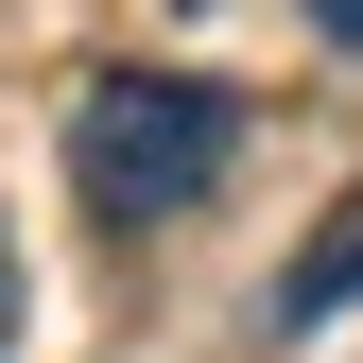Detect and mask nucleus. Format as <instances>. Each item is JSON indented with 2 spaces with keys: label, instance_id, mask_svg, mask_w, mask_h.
Masks as SVG:
<instances>
[{
  "label": "nucleus",
  "instance_id": "obj_1",
  "mask_svg": "<svg viewBox=\"0 0 363 363\" xmlns=\"http://www.w3.org/2000/svg\"><path fill=\"white\" fill-rule=\"evenodd\" d=\"M225 156H242V86H208V69H104V86H86V121H69V191L104 208V225L208 208Z\"/></svg>",
  "mask_w": 363,
  "mask_h": 363
},
{
  "label": "nucleus",
  "instance_id": "obj_2",
  "mask_svg": "<svg viewBox=\"0 0 363 363\" xmlns=\"http://www.w3.org/2000/svg\"><path fill=\"white\" fill-rule=\"evenodd\" d=\"M329 311H363V208H329L294 242V277H277V329H329Z\"/></svg>",
  "mask_w": 363,
  "mask_h": 363
},
{
  "label": "nucleus",
  "instance_id": "obj_3",
  "mask_svg": "<svg viewBox=\"0 0 363 363\" xmlns=\"http://www.w3.org/2000/svg\"><path fill=\"white\" fill-rule=\"evenodd\" d=\"M311 35H329V52H346V69H363V0H311Z\"/></svg>",
  "mask_w": 363,
  "mask_h": 363
},
{
  "label": "nucleus",
  "instance_id": "obj_4",
  "mask_svg": "<svg viewBox=\"0 0 363 363\" xmlns=\"http://www.w3.org/2000/svg\"><path fill=\"white\" fill-rule=\"evenodd\" d=\"M0 346H18V242H0Z\"/></svg>",
  "mask_w": 363,
  "mask_h": 363
}]
</instances>
